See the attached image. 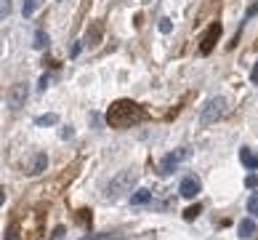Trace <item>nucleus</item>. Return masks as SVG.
Wrapping results in <instances>:
<instances>
[{"label": "nucleus", "instance_id": "f257e3e1", "mask_svg": "<svg viewBox=\"0 0 258 240\" xmlns=\"http://www.w3.org/2000/svg\"><path fill=\"white\" fill-rule=\"evenodd\" d=\"M144 120H149V112L141 107V104L131 102V99H117V102H112V107L107 110V123L114 131L133 128V126H139V123H144Z\"/></svg>", "mask_w": 258, "mask_h": 240}, {"label": "nucleus", "instance_id": "f03ea898", "mask_svg": "<svg viewBox=\"0 0 258 240\" xmlns=\"http://www.w3.org/2000/svg\"><path fill=\"white\" fill-rule=\"evenodd\" d=\"M136 181H139V171L136 168H125V171H120V174H114L107 181V187H104V200H120L122 195L133 192Z\"/></svg>", "mask_w": 258, "mask_h": 240}, {"label": "nucleus", "instance_id": "7ed1b4c3", "mask_svg": "<svg viewBox=\"0 0 258 240\" xmlns=\"http://www.w3.org/2000/svg\"><path fill=\"white\" fill-rule=\"evenodd\" d=\"M229 115V99L226 96H210V99L200 107V126H213V123L224 120Z\"/></svg>", "mask_w": 258, "mask_h": 240}, {"label": "nucleus", "instance_id": "20e7f679", "mask_svg": "<svg viewBox=\"0 0 258 240\" xmlns=\"http://www.w3.org/2000/svg\"><path fill=\"white\" fill-rule=\"evenodd\" d=\"M30 99V88H27V83H14L11 88L6 91V107L11 112H19L27 104Z\"/></svg>", "mask_w": 258, "mask_h": 240}, {"label": "nucleus", "instance_id": "39448f33", "mask_svg": "<svg viewBox=\"0 0 258 240\" xmlns=\"http://www.w3.org/2000/svg\"><path fill=\"white\" fill-rule=\"evenodd\" d=\"M189 158H192V150H186V147H181L176 152H168V155L160 160V176H170L181 166V163L189 160Z\"/></svg>", "mask_w": 258, "mask_h": 240}, {"label": "nucleus", "instance_id": "423d86ee", "mask_svg": "<svg viewBox=\"0 0 258 240\" xmlns=\"http://www.w3.org/2000/svg\"><path fill=\"white\" fill-rule=\"evenodd\" d=\"M218 37H221V24H218V22H213V24L208 27V32L203 35V40H200V54H203V56H208V54L216 48Z\"/></svg>", "mask_w": 258, "mask_h": 240}, {"label": "nucleus", "instance_id": "0eeeda50", "mask_svg": "<svg viewBox=\"0 0 258 240\" xmlns=\"http://www.w3.org/2000/svg\"><path fill=\"white\" fill-rule=\"evenodd\" d=\"M45 166H48V155H45V152H35V155H30L24 160V174L37 176L45 171Z\"/></svg>", "mask_w": 258, "mask_h": 240}, {"label": "nucleus", "instance_id": "6e6552de", "mask_svg": "<svg viewBox=\"0 0 258 240\" xmlns=\"http://www.w3.org/2000/svg\"><path fill=\"white\" fill-rule=\"evenodd\" d=\"M178 192H181V198L192 200V198H197V192H200V181H197L195 176H184V179H181Z\"/></svg>", "mask_w": 258, "mask_h": 240}, {"label": "nucleus", "instance_id": "1a4fd4ad", "mask_svg": "<svg viewBox=\"0 0 258 240\" xmlns=\"http://www.w3.org/2000/svg\"><path fill=\"white\" fill-rule=\"evenodd\" d=\"M240 163H242L247 171H255L258 168V155H255L250 147H240Z\"/></svg>", "mask_w": 258, "mask_h": 240}, {"label": "nucleus", "instance_id": "9d476101", "mask_svg": "<svg viewBox=\"0 0 258 240\" xmlns=\"http://www.w3.org/2000/svg\"><path fill=\"white\" fill-rule=\"evenodd\" d=\"M237 235H240V240H250L255 235V222L253 219H242L240 227H237Z\"/></svg>", "mask_w": 258, "mask_h": 240}, {"label": "nucleus", "instance_id": "9b49d317", "mask_svg": "<svg viewBox=\"0 0 258 240\" xmlns=\"http://www.w3.org/2000/svg\"><path fill=\"white\" fill-rule=\"evenodd\" d=\"M48 43H51V37H48V32H45V30H37V32H35V37H32L35 51H45V48H48Z\"/></svg>", "mask_w": 258, "mask_h": 240}, {"label": "nucleus", "instance_id": "f8f14e48", "mask_svg": "<svg viewBox=\"0 0 258 240\" xmlns=\"http://www.w3.org/2000/svg\"><path fill=\"white\" fill-rule=\"evenodd\" d=\"M131 203L133 206H147V203H152V192L149 189H136L131 195Z\"/></svg>", "mask_w": 258, "mask_h": 240}, {"label": "nucleus", "instance_id": "ddd939ff", "mask_svg": "<svg viewBox=\"0 0 258 240\" xmlns=\"http://www.w3.org/2000/svg\"><path fill=\"white\" fill-rule=\"evenodd\" d=\"M59 123V115L56 112H45V115H37L35 118V126H56Z\"/></svg>", "mask_w": 258, "mask_h": 240}, {"label": "nucleus", "instance_id": "4468645a", "mask_svg": "<svg viewBox=\"0 0 258 240\" xmlns=\"http://www.w3.org/2000/svg\"><path fill=\"white\" fill-rule=\"evenodd\" d=\"M43 6V0H24V8H22V14H24V19H30L37 8Z\"/></svg>", "mask_w": 258, "mask_h": 240}, {"label": "nucleus", "instance_id": "2eb2a0df", "mask_svg": "<svg viewBox=\"0 0 258 240\" xmlns=\"http://www.w3.org/2000/svg\"><path fill=\"white\" fill-rule=\"evenodd\" d=\"M247 214H250V216H258V192H253L250 200H247Z\"/></svg>", "mask_w": 258, "mask_h": 240}, {"label": "nucleus", "instance_id": "dca6fc26", "mask_svg": "<svg viewBox=\"0 0 258 240\" xmlns=\"http://www.w3.org/2000/svg\"><path fill=\"white\" fill-rule=\"evenodd\" d=\"M11 6H14L11 0H0V19H3V22L11 16Z\"/></svg>", "mask_w": 258, "mask_h": 240}, {"label": "nucleus", "instance_id": "f3484780", "mask_svg": "<svg viewBox=\"0 0 258 240\" xmlns=\"http://www.w3.org/2000/svg\"><path fill=\"white\" fill-rule=\"evenodd\" d=\"M200 211H203L200 206H192V208H186V211H184V219H186V222H195V219L200 216Z\"/></svg>", "mask_w": 258, "mask_h": 240}, {"label": "nucleus", "instance_id": "a211bd4d", "mask_svg": "<svg viewBox=\"0 0 258 240\" xmlns=\"http://www.w3.org/2000/svg\"><path fill=\"white\" fill-rule=\"evenodd\" d=\"M157 27H160V32H162V35H168L170 30H173V24H170V19H168V16H162L160 22H157Z\"/></svg>", "mask_w": 258, "mask_h": 240}, {"label": "nucleus", "instance_id": "6ab92c4d", "mask_svg": "<svg viewBox=\"0 0 258 240\" xmlns=\"http://www.w3.org/2000/svg\"><path fill=\"white\" fill-rule=\"evenodd\" d=\"M99 37H101V27H99V24H93V32L88 30V45H93V43L99 40Z\"/></svg>", "mask_w": 258, "mask_h": 240}, {"label": "nucleus", "instance_id": "aec40b11", "mask_svg": "<svg viewBox=\"0 0 258 240\" xmlns=\"http://www.w3.org/2000/svg\"><path fill=\"white\" fill-rule=\"evenodd\" d=\"M258 14V0H255V3L250 6V8H247V11H245V22H247V19H253Z\"/></svg>", "mask_w": 258, "mask_h": 240}, {"label": "nucleus", "instance_id": "412c9836", "mask_svg": "<svg viewBox=\"0 0 258 240\" xmlns=\"http://www.w3.org/2000/svg\"><path fill=\"white\" fill-rule=\"evenodd\" d=\"M245 184H247V187H258V176H255V174H250V176L245 179Z\"/></svg>", "mask_w": 258, "mask_h": 240}, {"label": "nucleus", "instance_id": "4be33fe9", "mask_svg": "<svg viewBox=\"0 0 258 240\" xmlns=\"http://www.w3.org/2000/svg\"><path fill=\"white\" fill-rule=\"evenodd\" d=\"M3 240H19L16 229H14V227H8V232H6V237H3Z\"/></svg>", "mask_w": 258, "mask_h": 240}, {"label": "nucleus", "instance_id": "5701e85b", "mask_svg": "<svg viewBox=\"0 0 258 240\" xmlns=\"http://www.w3.org/2000/svg\"><path fill=\"white\" fill-rule=\"evenodd\" d=\"M250 83H253V85H258V62H255L253 72H250Z\"/></svg>", "mask_w": 258, "mask_h": 240}, {"label": "nucleus", "instance_id": "b1692460", "mask_svg": "<svg viewBox=\"0 0 258 240\" xmlns=\"http://www.w3.org/2000/svg\"><path fill=\"white\" fill-rule=\"evenodd\" d=\"M72 136H75L72 128H64V131H61V139H72Z\"/></svg>", "mask_w": 258, "mask_h": 240}, {"label": "nucleus", "instance_id": "393cba45", "mask_svg": "<svg viewBox=\"0 0 258 240\" xmlns=\"http://www.w3.org/2000/svg\"><path fill=\"white\" fill-rule=\"evenodd\" d=\"M45 88H48V75H43V78H40V91H45Z\"/></svg>", "mask_w": 258, "mask_h": 240}, {"label": "nucleus", "instance_id": "a878e982", "mask_svg": "<svg viewBox=\"0 0 258 240\" xmlns=\"http://www.w3.org/2000/svg\"><path fill=\"white\" fill-rule=\"evenodd\" d=\"M78 54H80V43H75V45H72V51H70V56H78Z\"/></svg>", "mask_w": 258, "mask_h": 240}]
</instances>
